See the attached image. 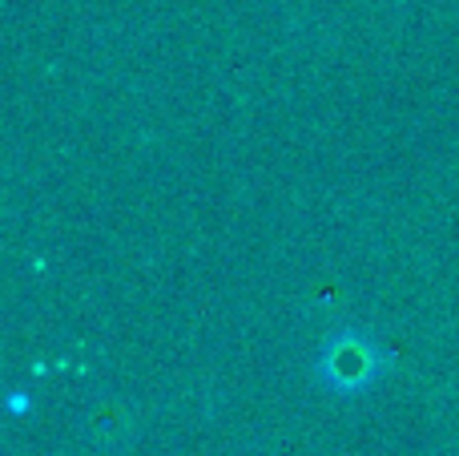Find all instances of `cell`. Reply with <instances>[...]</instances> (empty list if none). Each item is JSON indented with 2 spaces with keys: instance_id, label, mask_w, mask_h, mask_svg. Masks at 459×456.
Masks as SVG:
<instances>
[{
  "instance_id": "cell-1",
  "label": "cell",
  "mask_w": 459,
  "mask_h": 456,
  "mask_svg": "<svg viewBox=\"0 0 459 456\" xmlns=\"http://www.w3.org/2000/svg\"><path fill=\"white\" fill-rule=\"evenodd\" d=\"M323 368H326V380H331L334 388L355 392V388H363L367 380L375 376V368H379V352H375L363 336H339L331 344V352H326Z\"/></svg>"
}]
</instances>
